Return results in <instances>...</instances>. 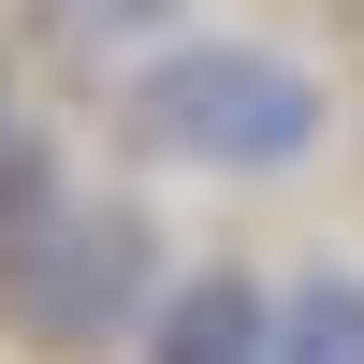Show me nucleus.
Instances as JSON below:
<instances>
[{
    "label": "nucleus",
    "instance_id": "obj_1",
    "mask_svg": "<svg viewBox=\"0 0 364 364\" xmlns=\"http://www.w3.org/2000/svg\"><path fill=\"white\" fill-rule=\"evenodd\" d=\"M117 132H132L146 161H175V175H291V161H321L336 102H321V73L291 44L175 29V44H146L132 73H117Z\"/></svg>",
    "mask_w": 364,
    "mask_h": 364
},
{
    "label": "nucleus",
    "instance_id": "obj_4",
    "mask_svg": "<svg viewBox=\"0 0 364 364\" xmlns=\"http://www.w3.org/2000/svg\"><path fill=\"white\" fill-rule=\"evenodd\" d=\"M175 15L190 0H44V44L87 58V73H132L146 44H175Z\"/></svg>",
    "mask_w": 364,
    "mask_h": 364
},
{
    "label": "nucleus",
    "instance_id": "obj_6",
    "mask_svg": "<svg viewBox=\"0 0 364 364\" xmlns=\"http://www.w3.org/2000/svg\"><path fill=\"white\" fill-rule=\"evenodd\" d=\"M29 204H58V175H44V146L15 132V58H0V233H15Z\"/></svg>",
    "mask_w": 364,
    "mask_h": 364
},
{
    "label": "nucleus",
    "instance_id": "obj_5",
    "mask_svg": "<svg viewBox=\"0 0 364 364\" xmlns=\"http://www.w3.org/2000/svg\"><path fill=\"white\" fill-rule=\"evenodd\" d=\"M262 364H364V277H336V262L291 277V291H277V350H262Z\"/></svg>",
    "mask_w": 364,
    "mask_h": 364
},
{
    "label": "nucleus",
    "instance_id": "obj_2",
    "mask_svg": "<svg viewBox=\"0 0 364 364\" xmlns=\"http://www.w3.org/2000/svg\"><path fill=\"white\" fill-rule=\"evenodd\" d=\"M15 321L44 350H102L146 321V219L132 204H29L15 219Z\"/></svg>",
    "mask_w": 364,
    "mask_h": 364
},
{
    "label": "nucleus",
    "instance_id": "obj_3",
    "mask_svg": "<svg viewBox=\"0 0 364 364\" xmlns=\"http://www.w3.org/2000/svg\"><path fill=\"white\" fill-rule=\"evenodd\" d=\"M262 350H277V291L233 262H204L146 306V364H262Z\"/></svg>",
    "mask_w": 364,
    "mask_h": 364
}]
</instances>
